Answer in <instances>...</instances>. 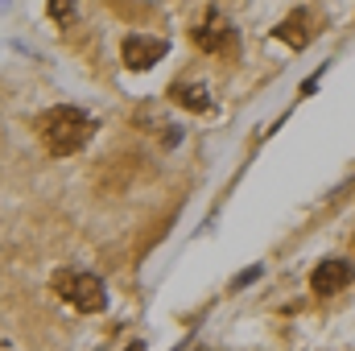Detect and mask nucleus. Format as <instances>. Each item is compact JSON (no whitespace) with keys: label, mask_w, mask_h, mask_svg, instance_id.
<instances>
[{"label":"nucleus","mask_w":355,"mask_h":351,"mask_svg":"<svg viewBox=\"0 0 355 351\" xmlns=\"http://www.w3.org/2000/svg\"><path fill=\"white\" fill-rule=\"evenodd\" d=\"M91 132H95V120L83 108H75V103H58V108H46L37 116V137H42V145H46L50 157L79 153L91 141Z\"/></svg>","instance_id":"nucleus-1"},{"label":"nucleus","mask_w":355,"mask_h":351,"mask_svg":"<svg viewBox=\"0 0 355 351\" xmlns=\"http://www.w3.org/2000/svg\"><path fill=\"white\" fill-rule=\"evenodd\" d=\"M54 289L62 302H71L79 314H99L107 306V285L95 277V273H75V268H62L54 277Z\"/></svg>","instance_id":"nucleus-2"},{"label":"nucleus","mask_w":355,"mask_h":351,"mask_svg":"<svg viewBox=\"0 0 355 351\" xmlns=\"http://www.w3.org/2000/svg\"><path fill=\"white\" fill-rule=\"evenodd\" d=\"M190 37H194V46H198V50H207V54H232V50L240 46L236 25H232L219 8H207V17L190 29Z\"/></svg>","instance_id":"nucleus-3"},{"label":"nucleus","mask_w":355,"mask_h":351,"mask_svg":"<svg viewBox=\"0 0 355 351\" xmlns=\"http://www.w3.org/2000/svg\"><path fill=\"white\" fill-rule=\"evenodd\" d=\"M166 37H149V33H128L120 54H124V67L128 71H153L162 58H166Z\"/></svg>","instance_id":"nucleus-4"},{"label":"nucleus","mask_w":355,"mask_h":351,"mask_svg":"<svg viewBox=\"0 0 355 351\" xmlns=\"http://www.w3.org/2000/svg\"><path fill=\"white\" fill-rule=\"evenodd\" d=\"M355 281V264L343 261V257H327V261L314 264V273H310V289L314 293H339V289H347Z\"/></svg>","instance_id":"nucleus-5"},{"label":"nucleus","mask_w":355,"mask_h":351,"mask_svg":"<svg viewBox=\"0 0 355 351\" xmlns=\"http://www.w3.org/2000/svg\"><path fill=\"white\" fill-rule=\"evenodd\" d=\"M314 33H318V25H314V12H306V8H293V12L272 29V37L285 42V46H293V50H306V46L314 42Z\"/></svg>","instance_id":"nucleus-6"},{"label":"nucleus","mask_w":355,"mask_h":351,"mask_svg":"<svg viewBox=\"0 0 355 351\" xmlns=\"http://www.w3.org/2000/svg\"><path fill=\"white\" fill-rule=\"evenodd\" d=\"M170 99H174L178 108H186V112H207V108H211L207 83H174V87H170Z\"/></svg>","instance_id":"nucleus-7"},{"label":"nucleus","mask_w":355,"mask_h":351,"mask_svg":"<svg viewBox=\"0 0 355 351\" xmlns=\"http://www.w3.org/2000/svg\"><path fill=\"white\" fill-rule=\"evenodd\" d=\"M50 17L67 21V17H75V4H67V0H54V4H50Z\"/></svg>","instance_id":"nucleus-8"},{"label":"nucleus","mask_w":355,"mask_h":351,"mask_svg":"<svg viewBox=\"0 0 355 351\" xmlns=\"http://www.w3.org/2000/svg\"><path fill=\"white\" fill-rule=\"evenodd\" d=\"M257 277H261V264H252V268H244V273L236 277V285H252Z\"/></svg>","instance_id":"nucleus-9"},{"label":"nucleus","mask_w":355,"mask_h":351,"mask_svg":"<svg viewBox=\"0 0 355 351\" xmlns=\"http://www.w3.org/2000/svg\"><path fill=\"white\" fill-rule=\"evenodd\" d=\"M128 351H145V343H132V348H128Z\"/></svg>","instance_id":"nucleus-10"}]
</instances>
